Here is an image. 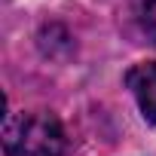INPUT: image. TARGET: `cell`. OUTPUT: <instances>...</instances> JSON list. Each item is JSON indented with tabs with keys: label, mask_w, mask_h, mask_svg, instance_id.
I'll use <instances>...</instances> for the list:
<instances>
[{
	"label": "cell",
	"mask_w": 156,
	"mask_h": 156,
	"mask_svg": "<svg viewBox=\"0 0 156 156\" xmlns=\"http://www.w3.org/2000/svg\"><path fill=\"white\" fill-rule=\"evenodd\" d=\"M67 135L55 113H9L3 122V153L6 156H64Z\"/></svg>",
	"instance_id": "1"
},
{
	"label": "cell",
	"mask_w": 156,
	"mask_h": 156,
	"mask_svg": "<svg viewBox=\"0 0 156 156\" xmlns=\"http://www.w3.org/2000/svg\"><path fill=\"white\" fill-rule=\"evenodd\" d=\"M126 86L138 101V110L147 122L156 126V61L132 64L126 73Z\"/></svg>",
	"instance_id": "2"
},
{
	"label": "cell",
	"mask_w": 156,
	"mask_h": 156,
	"mask_svg": "<svg viewBox=\"0 0 156 156\" xmlns=\"http://www.w3.org/2000/svg\"><path fill=\"white\" fill-rule=\"evenodd\" d=\"M141 28H144L147 40L156 46V0H147L141 6Z\"/></svg>",
	"instance_id": "3"
}]
</instances>
